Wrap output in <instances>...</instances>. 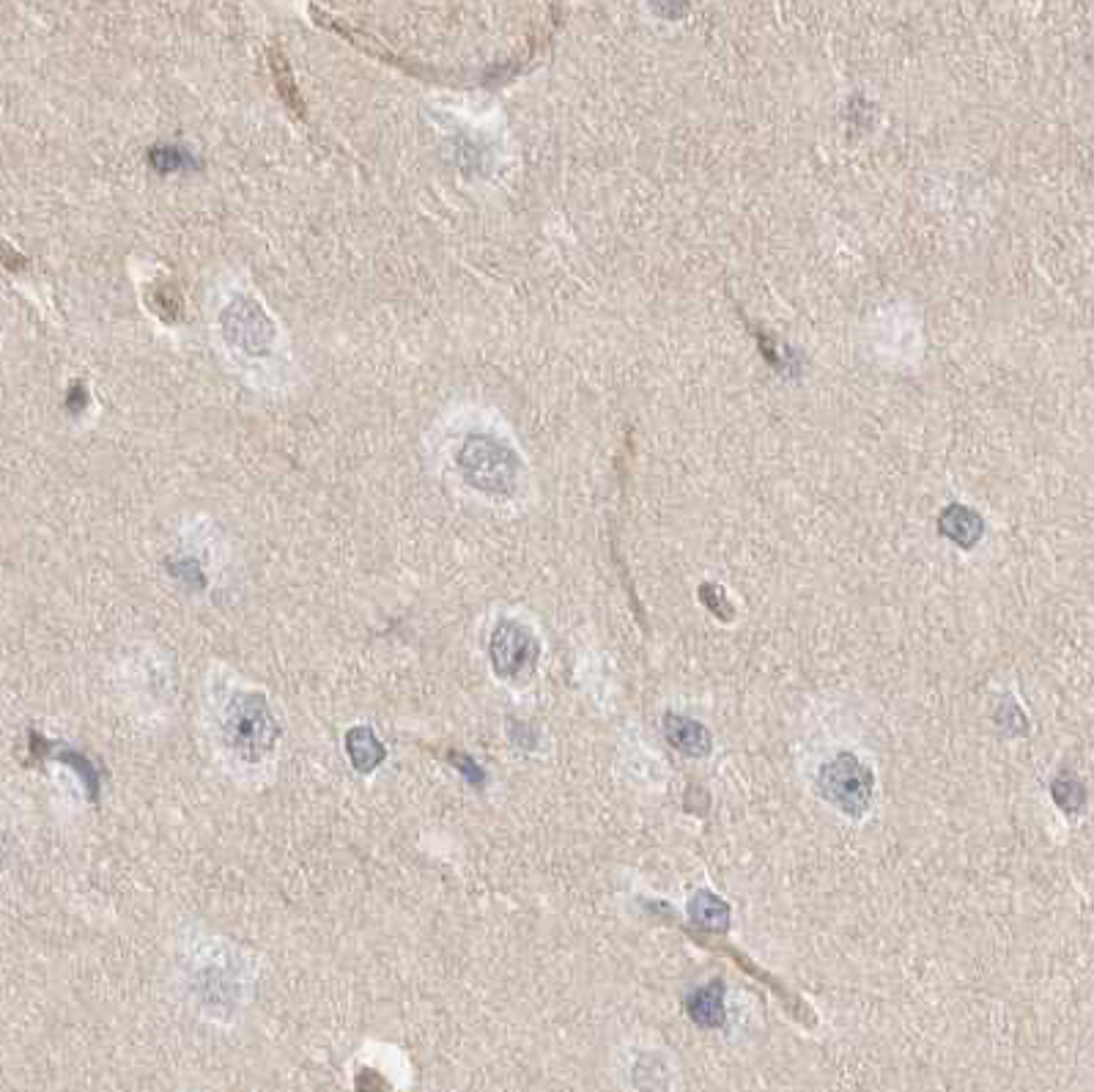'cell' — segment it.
<instances>
[{"instance_id": "cell-4", "label": "cell", "mask_w": 1094, "mask_h": 1092, "mask_svg": "<svg viewBox=\"0 0 1094 1092\" xmlns=\"http://www.w3.org/2000/svg\"><path fill=\"white\" fill-rule=\"evenodd\" d=\"M540 656L538 637L530 626L514 618H502L488 637V659L494 675L502 681H524L535 670Z\"/></svg>"}, {"instance_id": "cell-8", "label": "cell", "mask_w": 1094, "mask_h": 1092, "mask_svg": "<svg viewBox=\"0 0 1094 1092\" xmlns=\"http://www.w3.org/2000/svg\"><path fill=\"white\" fill-rule=\"evenodd\" d=\"M686 1010L692 1015L694 1023L700 1027H721L725 1023V986L721 980L708 982L705 989H697L692 997L686 999Z\"/></svg>"}, {"instance_id": "cell-10", "label": "cell", "mask_w": 1094, "mask_h": 1092, "mask_svg": "<svg viewBox=\"0 0 1094 1092\" xmlns=\"http://www.w3.org/2000/svg\"><path fill=\"white\" fill-rule=\"evenodd\" d=\"M50 757L60 760V763L69 766V769H75V775L80 777V783H83V788H86L88 799L91 801L99 799V791H102V772L96 769L91 757L83 755L80 749L63 747V744H52Z\"/></svg>"}, {"instance_id": "cell-16", "label": "cell", "mask_w": 1094, "mask_h": 1092, "mask_svg": "<svg viewBox=\"0 0 1094 1092\" xmlns=\"http://www.w3.org/2000/svg\"><path fill=\"white\" fill-rule=\"evenodd\" d=\"M272 70H274V75H277V83H280L277 88H282V96L289 99V104H294V111H300V99L294 96V80H291V72H289V67H286V58H282V55L280 58L274 55Z\"/></svg>"}, {"instance_id": "cell-14", "label": "cell", "mask_w": 1094, "mask_h": 1092, "mask_svg": "<svg viewBox=\"0 0 1094 1092\" xmlns=\"http://www.w3.org/2000/svg\"><path fill=\"white\" fill-rule=\"evenodd\" d=\"M168 571H171V576L181 579L184 585L192 587V591H204L206 587V574L198 560H192V558L171 560V563H168Z\"/></svg>"}, {"instance_id": "cell-7", "label": "cell", "mask_w": 1094, "mask_h": 1092, "mask_svg": "<svg viewBox=\"0 0 1094 1092\" xmlns=\"http://www.w3.org/2000/svg\"><path fill=\"white\" fill-rule=\"evenodd\" d=\"M938 530L944 538L958 543L960 550H974L976 543L982 541L984 522L976 511L955 503V506H950L947 511H940Z\"/></svg>"}, {"instance_id": "cell-1", "label": "cell", "mask_w": 1094, "mask_h": 1092, "mask_svg": "<svg viewBox=\"0 0 1094 1092\" xmlns=\"http://www.w3.org/2000/svg\"><path fill=\"white\" fill-rule=\"evenodd\" d=\"M220 733L233 755L242 760H261L274 749L282 728L261 692H233L223 705Z\"/></svg>"}, {"instance_id": "cell-12", "label": "cell", "mask_w": 1094, "mask_h": 1092, "mask_svg": "<svg viewBox=\"0 0 1094 1092\" xmlns=\"http://www.w3.org/2000/svg\"><path fill=\"white\" fill-rule=\"evenodd\" d=\"M148 165L160 173H176L184 168H195V157L181 146H155L148 151Z\"/></svg>"}, {"instance_id": "cell-9", "label": "cell", "mask_w": 1094, "mask_h": 1092, "mask_svg": "<svg viewBox=\"0 0 1094 1092\" xmlns=\"http://www.w3.org/2000/svg\"><path fill=\"white\" fill-rule=\"evenodd\" d=\"M664 733H667L669 744H672L677 752H686V755H705L710 749L708 731H705L700 723L689 719V716L667 714V719H664Z\"/></svg>"}, {"instance_id": "cell-5", "label": "cell", "mask_w": 1094, "mask_h": 1092, "mask_svg": "<svg viewBox=\"0 0 1094 1092\" xmlns=\"http://www.w3.org/2000/svg\"><path fill=\"white\" fill-rule=\"evenodd\" d=\"M225 341L245 354H269L274 344V327L264 310L253 300H236L220 318Z\"/></svg>"}, {"instance_id": "cell-17", "label": "cell", "mask_w": 1094, "mask_h": 1092, "mask_svg": "<svg viewBox=\"0 0 1094 1092\" xmlns=\"http://www.w3.org/2000/svg\"><path fill=\"white\" fill-rule=\"evenodd\" d=\"M63 406H67V412H72V414H80L83 409H86V406H88V390H86V385H83V382H75V385L69 388Z\"/></svg>"}, {"instance_id": "cell-6", "label": "cell", "mask_w": 1094, "mask_h": 1092, "mask_svg": "<svg viewBox=\"0 0 1094 1092\" xmlns=\"http://www.w3.org/2000/svg\"><path fill=\"white\" fill-rule=\"evenodd\" d=\"M343 744H346V755H349L354 772H359V775L377 772L379 766L387 760L385 744L379 741V736L368 725H354V728H349Z\"/></svg>"}, {"instance_id": "cell-13", "label": "cell", "mask_w": 1094, "mask_h": 1092, "mask_svg": "<svg viewBox=\"0 0 1094 1092\" xmlns=\"http://www.w3.org/2000/svg\"><path fill=\"white\" fill-rule=\"evenodd\" d=\"M1053 801H1056L1064 813H1076V810L1084 804V785L1073 780V777H1059V780L1053 783Z\"/></svg>"}, {"instance_id": "cell-15", "label": "cell", "mask_w": 1094, "mask_h": 1092, "mask_svg": "<svg viewBox=\"0 0 1094 1092\" xmlns=\"http://www.w3.org/2000/svg\"><path fill=\"white\" fill-rule=\"evenodd\" d=\"M447 760H450V763L462 772V777L472 785V788H483V785H486V772L480 769L478 760H475L472 755L458 752V749H450V752H447Z\"/></svg>"}, {"instance_id": "cell-2", "label": "cell", "mask_w": 1094, "mask_h": 1092, "mask_svg": "<svg viewBox=\"0 0 1094 1092\" xmlns=\"http://www.w3.org/2000/svg\"><path fill=\"white\" fill-rule=\"evenodd\" d=\"M455 467L472 489L486 494H511L519 483V456L488 434L464 439L455 453Z\"/></svg>"}, {"instance_id": "cell-11", "label": "cell", "mask_w": 1094, "mask_h": 1092, "mask_svg": "<svg viewBox=\"0 0 1094 1092\" xmlns=\"http://www.w3.org/2000/svg\"><path fill=\"white\" fill-rule=\"evenodd\" d=\"M689 914H692V920L697 922L700 928L725 930L727 922H730V906H727L721 898H716V894L705 892V889L694 892L692 904H689Z\"/></svg>"}, {"instance_id": "cell-3", "label": "cell", "mask_w": 1094, "mask_h": 1092, "mask_svg": "<svg viewBox=\"0 0 1094 1092\" xmlns=\"http://www.w3.org/2000/svg\"><path fill=\"white\" fill-rule=\"evenodd\" d=\"M818 791L842 813L859 818L872 801V772L856 755L842 752L829 763H823L818 775Z\"/></svg>"}]
</instances>
